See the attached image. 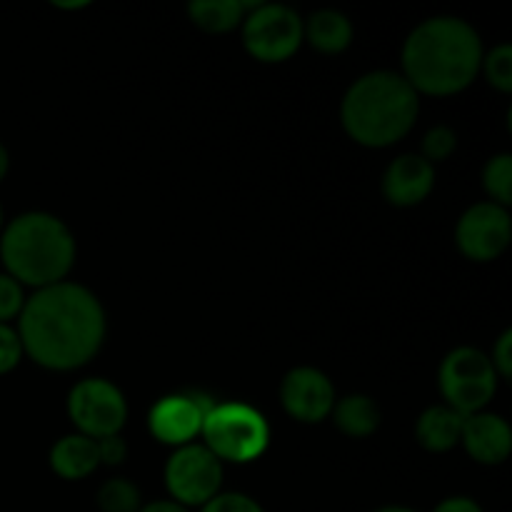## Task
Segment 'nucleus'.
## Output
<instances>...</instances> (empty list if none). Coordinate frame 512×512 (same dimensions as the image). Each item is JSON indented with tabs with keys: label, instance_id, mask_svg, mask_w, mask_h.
Wrapping results in <instances>:
<instances>
[{
	"label": "nucleus",
	"instance_id": "1",
	"mask_svg": "<svg viewBox=\"0 0 512 512\" xmlns=\"http://www.w3.org/2000/svg\"><path fill=\"white\" fill-rule=\"evenodd\" d=\"M15 330L23 353L40 368L75 370L98 355L105 340V310L88 288L63 280L25 298Z\"/></svg>",
	"mask_w": 512,
	"mask_h": 512
},
{
	"label": "nucleus",
	"instance_id": "2",
	"mask_svg": "<svg viewBox=\"0 0 512 512\" xmlns=\"http://www.w3.org/2000/svg\"><path fill=\"white\" fill-rule=\"evenodd\" d=\"M483 43L478 30L460 18L440 15L420 23L403 45V78L415 93L455 95L480 73Z\"/></svg>",
	"mask_w": 512,
	"mask_h": 512
},
{
	"label": "nucleus",
	"instance_id": "3",
	"mask_svg": "<svg viewBox=\"0 0 512 512\" xmlns=\"http://www.w3.org/2000/svg\"><path fill=\"white\" fill-rule=\"evenodd\" d=\"M418 110V93L403 75L375 70L350 85L340 105V120L355 143L388 148L413 130Z\"/></svg>",
	"mask_w": 512,
	"mask_h": 512
},
{
	"label": "nucleus",
	"instance_id": "4",
	"mask_svg": "<svg viewBox=\"0 0 512 512\" xmlns=\"http://www.w3.org/2000/svg\"><path fill=\"white\" fill-rule=\"evenodd\" d=\"M0 263L20 285L40 290L63 283L75 263V238L68 225L48 213H23L0 235Z\"/></svg>",
	"mask_w": 512,
	"mask_h": 512
},
{
	"label": "nucleus",
	"instance_id": "5",
	"mask_svg": "<svg viewBox=\"0 0 512 512\" xmlns=\"http://www.w3.org/2000/svg\"><path fill=\"white\" fill-rule=\"evenodd\" d=\"M205 448L223 463L245 465L268 450L270 425L263 415L245 403L213 405L200 430Z\"/></svg>",
	"mask_w": 512,
	"mask_h": 512
},
{
	"label": "nucleus",
	"instance_id": "6",
	"mask_svg": "<svg viewBox=\"0 0 512 512\" xmlns=\"http://www.w3.org/2000/svg\"><path fill=\"white\" fill-rule=\"evenodd\" d=\"M498 380L488 355L475 348H455L440 365V393L448 408L463 418L488 408L498 393Z\"/></svg>",
	"mask_w": 512,
	"mask_h": 512
},
{
	"label": "nucleus",
	"instance_id": "7",
	"mask_svg": "<svg viewBox=\"0 0 512 512\" xmlns=\"http://www.w3.org/2000/svg\"><path fill=\"white\" fill-rule=\"evenodd\" d=\"M303 43V20L285 5L255 3L243 20V45L260 63H283Z\"/></svg>",
	"mask_w": 512,
	"mask_h": 512
},
{
	"label": "nucleus",
	"instance_id": "8",
	"mask_svg": "<svg viewBox=\"0 0 512 512\" xmlns=\"http://www.w3.org/2000/svg\"><path fill=\"white\" fill-rule=\"evenodd\" d=\"M163 478L173 503L188 510L203 508L220 493L223 463L205 445L190 443L170 455Z\"/></svg>",
	"mask_w": 512,
	"mask_h": 512
},
{
	"label": "nucleus",
	"instance_id": "9",
	"mask_svg": "<svg viewBox=\"0 0 512 512\" xmlns=\"http://www.w3.org/2000/svg\"><path fill=\"white\" fill-rule=\"evenodd\" d=\"M68 415L80 430V435L100 440L110 435H120L125 418H128V403L123 393L110 380L88 378L80 380L68 395Z\"/></svg>",
	"mask_w": 512,
	"mask_h": 512
},
{
	"label": "nucleus",
	"instance_id": "10",
	"mask_svg": "<svg viewBox=\"0 0 512 512\" xmlns=\"http://www.w3.org/2000/svg\"><path fill=\"white\" fill-rule=\"evenodd\" d=\"M512 223L508 208L495 203H478L463 213L455 228L460 253L475 263H490L508 250Z\"/></svg>",
	"mask_w": 512,
	"mask_h": 512
},
{
	"label": "nucleus",
	"instance_id": "11",
	"mask_svg": "<svg viewBox=\"0 0 512 512\" xmlns=\"http://www.w3.org/2000/svg\"><path fill=\"white\" fill-rule=\"evenodd\" d=\"M213 400L203 393L165 395L150 408L148 425L155 440L173 448H183L203 430L205 415L213 410Z\"/></svg>",
	"mask_w": 512,
	"mask_h": 512
},
{
	"label": "nucleus",
	"instance_id": "12",
	"mask_svg": "<svg viewBox=\"0 0 512 512\" xmlns=\"http://www.w3.org/2000/svg\"><path fill=\"white\" fill-rule=\"evenodd\" d=\"M280 403L298 423H323L335 405V388L325 373L315 368L290 370L280 385Z\"/></svg>",
	"mask_w": 512,
	"mask_h": 512
},
{
	"label": "nucleus",
	"instance_id": "13",
	"mask_svg": "<svg viewBox=\"0 0 512 512\" xmlns=\"http://www.w3.org/2000/svg\"><path fill=\"white\" fill-rule=\"evenodd\" d=\"M435 185V168L423 155H400L383 175V195L390 205L413 208L423 203Z\"/></svg>",
	"mask_w": 512,
	"mask_h": 512
},
{
	"label": "nucleus",
	"instance_id": "14",
	"mask_svg": "<svg viewBox=\"0 0 512 512\" xmlns=\"http://www.w3.org/2000/svg\"><path fill=\"white\" fill-rule=\"evenodd\" d=\"M460 443L470 458L480 465H500L508 460L512 450V430L508 420L495 413L468 415L463 423Z\"/></svg>",
	"mask_w": 512,
	"mask_h": 512
},
{
	"label": "nucleus",
	"instance_id": "15",
	"mask_svg": "<svg viewBox=\"0 0 512 512\" xmlns=\"http://www.w3.org/2000/svg\"><path fill=\"white\" fill-rule=\"evenodd\" d=\"M100 465L98 445L88 435H65L50 450V468L63 480H83Z\"/></svg>",
	"mask_w": 512,
	"mask_h": 512
},
{
	"label": "nucleus",
	"instance_id": "16",
	"mask_svg": "<svg viewBox=\"0 0 512 512\" xmlns=\"http://www.w3.org/2000/svg\"><path fill=\"white\" fill-rule=\"evenodd\" d=\"M465 418L448 405H433L415 425V438L430 453H448L460 443Z\"/></svg>",
	"mask_w": 512,
	"mask_h": 512
},
{
	"label": "nucleus",
	"instance_id": "17",
	"mask_svg": "<svg viewBox=\"0 0 512 512\" xmlns=\"http://www.w3.org/2000/svg\"><path fill=\"white\" fill-rule=\"evenodd\" d=\"M303 40L325 55L343 53L353 40V25L338 10H318L303 23Z\"/></svg>",
	"mask_w": 512,
	"mask_h": 512
},
{
	"label": "nucleus",
	"instance_id": "18",
	"mask_svg": "<svg viewBox=\"0 0 512 512\" xmlns=\"http://www.w3.org/2000/svg\"><path fill=\"white\" fill-rule=\"evenodd\" d=\"M253 5L255 3H243V0H195L188 5V15L200 30L220 35L238 28Z\"/></svg>",
	"mask_w": 512,
	"mask_h": 512
},
{
	"label": "nucleus",
	"instance_id": "19",
	"mask_svg": "<svg viewBox=\"0 0 512 512\" xmlns=\"http://www.w3.org/2000/svg\"><path fill=\"white\" fill-rule=\"evenodd\" d=\"M330 415L340 433L348 438H368L380 425V408L368 395H348L343 400H335Z\"/></svg>",
	"mask_w": 512,
	"mask_h": 512
},
{
	"label": "nucleus",
	"instance_id": "20",
	"mask_svg": "<svg viewBox=\"0 0 512 512\" xmlns=\"http://www.w3.org/2000/svg\"><path fill=\"white\" fill-rule=\"evenodd\" d=\"M95 503H98L100 512H138L143 508L138 485L130 483L128 478L105 480L100 485Z\"/></svg>",
	"mask_w": 512,
	"mask_h": 512
},
{
	"label": "nucleus",
	"instance_id": "21",
	"mask_svg": "<svg viewBox=\"0 0 512 512\" xmlns=\"http://www.w3.org/2000/svg\"><path fill=\"white\" fill-rule=\"evenodd\" d=\"M483 188L490 195V203L510 208L512 203V155L500 153L488 160L483 170Z\"/></svg>",
	"mask_w": 512,
	"mask_h": 512
},
{
	"label": "nucleus",
	"instance_id": "22",
	"mask_svg": "<svg viewBox=\"0 0 512 512\" xmlns=\"http://www.w3.org/2000/svg\"><path fill=\"white\" fill-rule=\"evenodd\" d=\"M480 70L485 73L488 83L493 88H498L500 93H510L512 90V48L508 43L498 45V48L490 50L488 55H483V63Z\"/></svg>",
	"mask_w": 512,
	"mask_h": 512
},
{
	"label": "nucleus",
	"instance_id": "23",
	"mask_svg": "<svg viewBox=\"0 0 512 512\" xmlns=\"http://www.w3.org/2000/svg\"><path fill=\"white\" fill-rule=\"evenodd\" d=\"M455 148H458V135H455V130L445 128V125H438V128L425 133L423 153L420 155L433 165V163H440V160L450 158V155L455 153Z\"/></svg>",
	"mask_w": 512,
	"mask_h": 512
},
{
	"label": "nucleus",
	"instance_id": "24",
	"mask_svg": "<svg viewBox=\"0 0 512 512\" xmlns=\"http://www.w3.org/2000/svg\"><path fill=\"white\" fill-rule=\"evenodd\" d=\"M25 305L23 285L10 278L8 273H0V323L18 318Z\"/></svg>",
	"mask_w": 512,
	"mask_h": 512
},
{
	"label": "nucleus",
	"instance_id": "25",
	"mask_svg": "<svg viewBox=\"0 0 512 512\" xmlns=\"http://www.w3.org/2000/svg\"><path fill=\"white\" fill-rule=\"evenodd\" d=\"M23 355L25 353H23V343H20L18 338V330L10 328L8 323H0V375L18 368Z\"/></svg>",
	"mask_w": 512,
	"mask_h": 512
},
{
	"label": "nucleus",
	"instance_id": "26",
	"mask_svg": "<svg viewBox=\"0 0 512 512\" xmlns=\"http://www.w3.org/2000/svg\"><path fill=\"white\" fill-rule=\"evenodd\" d=\"M200 512H265L258 500L243 493H218L210 503H205Z\"/></svg>",
	"mask_w": 512,
	"mask_h": 512
},
{
	"label": "nucleus",
	"instance_id": "27",
	"mask_svg": "<svg viewBox=\"0 0 512 512\" xmlns=\"http://www.w3.org/2000/svg\"><path fill=\"white\" fill-rule=\"evenodd\" d=\"M490 363H493L495 375H498L500 380H510V375H512V330H505V333L500 335L498 343H495V348H493V358H490Z\"/></svg>",
	"mask_w": 512,
	"mask_h": 512
},
{
	"label": "nucleus",
	"instance_id": "28",
	"mask_svg": "<svg viewBox=\"0 0 512 512\" xmlns=\"http://www.w3.org/2000/svg\"><path fill=\"white\" fill-rule=\"evenodd\" d=\"M95 445H98V460L100 465H120L125 463V458H128V445H125V440L120 438V435H110V438H100L95 440Z\"/></svg>",
	"mask_w": 512,
	"mask_h": 512
},
{
	"label": "nucleus",
	"instance_id": "29",
	"mask_svg": "<svg viewBox=\"0 0 512 512\" xmlns=\"http://www.w3.org/2000/svg\"><path fill=\"white\" fill-rule=\"evenodd\" d=\"M433 512H483V508L473 498H448Z\"/></svg>",
	"mask_w": 512,
	"mask_h": 512
},
{
	"label": "nucleus",
	"instance_id": "30",
	"mask_svg": "<svg viewBox=\"0 0 512 512\" xmlns=\"http://www.w3.org/2000/svg\"><path fill=\"white\" fill-rule=\"evenodd\" d=\"M138 512H190V510L183 508V505L173 503V500H153V503L143 505Z\"/></svg>",
	"mask_w": 512,
	"mask_h": 512
},
{
	"label": "nucleus",
	"instance_id": "31",
	"mask_svg": "<svg viewBox=\"0 0 512 512\" xmlns=\"http://www.w3.org/2000/svg\"><path fill=\"white\" fill-rule=\"evenodd\" d=\"M8 168H10V155H8V148H5V145L0 143V183H3L5 175H8Z\"/></svg>",
	"mask_w": 512,
	"mask_h": 512
},
{
	"label": "nucleus",
	"instance_id": "32",
	"mask_svg": "<svg viewBox=\"0 0 512 512\" xmlns=\"http://www.w3.org/2000/svg\"><path fill=\"white\" fill-rule=\"evenodd\" d=\"M375 512H418V510L403 508V505H385V508H378Z\"/></svg>",
	"mask_w": 512,
	"mask_h": 512
},
{
	"label": "nucleus",
	"instance_id": "33",
	"mask_svg": "<svg viewBox=\"0 0 512 512\" xmlns=\"http://www.w3.org/2000/svg\"><path fill=\"white\" fill-rule=\"evenodd\" d=\"M0 230H3V208H0Z\"/></svg>",
	"mask_w": 512,
	"mask_h": 512
}]
</instances>
